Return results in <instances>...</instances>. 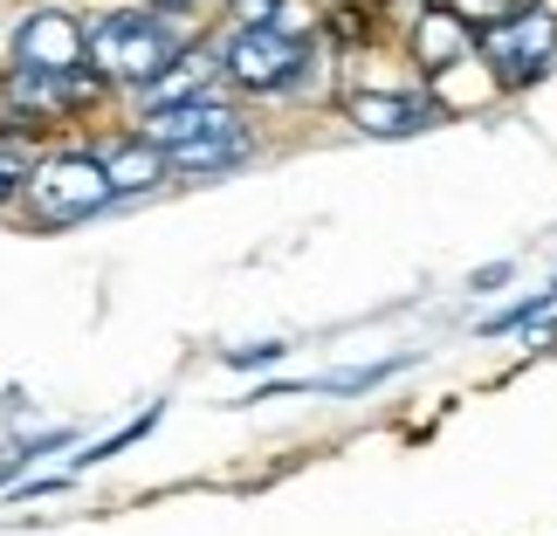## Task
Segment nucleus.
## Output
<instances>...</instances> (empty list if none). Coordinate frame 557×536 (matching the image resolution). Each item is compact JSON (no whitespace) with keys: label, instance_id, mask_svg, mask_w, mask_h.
<instances>
[{"label":"nucleus","instance_id":"17","mask_svg":"<svg viewBox=\"0 0 557 536\" xmlns=\"http://www.w3.org/2000/svg\"><path fill=\"white\" fill-rule=\"evenodd\" d=\"M8 475H14V461H0V482H8Z\"/></svg>","mask_w":557,"mask_h":536},{"label":"nucleus","instance_id":"8","mask_svg":"<svg viewBox=\"0 0 557 536\" xmlns=\"http://www.w3.org/2000/svg\"><path fill=\"white\" fill-rule=\"evenodd\" d=\"M97 97V76H8V103L21 117H62V111H83V103Z\"/></svg>","mask_w":557,"mask_h":536},{"label":"nucleus","instance_id":"15","mask_svg":"<svg viewBox=\"0 0 557 536\" xmlns=\"http://www.w3.org/2000/svg\"><path fill=\"white\" fill-rule=\"evenodd\" d=\"M503 283H509V262H496V269H482V275H475V289H503Z\"/></svg>","mask_w":557,"mask_h":536},{"label":"nucleus","instance_id":"12","mask_svg":"<svg viewBox=\"0 0 557 536\" xmlns=\"http://www.w3.org/2000/svg\"><path fill=\"white\" fill-rule=\"evenodd\" d=\"M234 8V21H242V28H269L275 14H283V0H227Z\"/></svg>","mask_w":557,"mask_h":536},{"label":"nucleus","instance_id":"16","mask_svg":"<svg viewBox=\"0 0 557 536\" xmlns=\"http://www.w3.org/2000/svg\"><path fill=\"white\" fill-rule=\"evenodd\" d=\"M152 8H165V14H180V8H193V0H152Z\"/></svg>","mask_w":557,"mask_h":536},{"label":"nucleus","instance_id":"1","mask_svg":"<svg viewBox=\"0 0 557 536\" xmlns=\"http://www.w3.org/2000/svg\"><path fill=\"white\" fill-rule=\"evenodd\" d=\"M83 62L103 83H124V90H152V83L180 62V35L173 21L145 14V8H117L103 14L90 35H83Z\"/></svg>","mask_w":557,"mask_h":536},{"label":"nucleus","instance_id":"9","mask_svg":"<svg viewBox=\"0 0 557 536\" xmlns=\"http://www.w3.org/2000/svg\"><path fill=\"white\" fill-rule=\"evenodd\" d=\"M413 49H420V70H426V76H441L447 62H461L468 49H475V28H468L455 8H426V14H420V28H413Z\"/></svg>","mask_w":557,"mask_h":536},{"label":"nucleus","instance_id":"11","mask_svg":"<svg viewBox=\"0 0 557 536\" xmlns=\"http://www.w3.org/2000/svg\"><path fill=\"white\" fill-rule=\"evenodd\" d=\"M255 152V132L248 138H221V145H186V152H159L165 173H221V165H242Z\"/></svg>","mask_w":557,"mask_h":536},{"label":"nucleus","instance_id":"4","mask_svg":"<svg viewBox=\"0 0 557 536\" xmlns=\"http://www.w3.org/2000/svg\"><path fill=\"white\" fill-rule=\"evenodd\" d=\"M227 76L242 83V90H255V97H275V90H289L296 76L310 70V35H289V28H242L227 41Z\"/></svg>","mask_w":557,"mask_h":536},{"label":"nucleus","instance_id":"10","mask_svg":"<svg viewBox=\"0 0 557 536\" xmlns=\"http://www.w3.org/2000/svg\"><path fill=\"white\" fill-rule=\"evenodd\" d=\"M97 165H103V179H111V192H145V186H159V179H165V159H159L138 132H132V138H117Z\"/></svg>","mask_w":557,"mask_h":536},{"label":"nucleus","instance_id":"2","mask_svg":"<svg viewBox=\"0 0 557 536\" xmlns=\"http://www.w3.org/2000/svg\"><path fill=\"white\" fill-rule=\"evenodd\" d=\"M21 200H28V213L41 227H70V221H90L97 207H111L117 192H111V179H103L97 152H55V159L28 165Z\"/></svg>","mask_w":557,"mask_h":536},{"label":"nucleus","instance_id":"5","mask_svg":"<svg viewBox=\"0 0 557 536\" xmlns=\"http://www.w3.org/2000/svg\"><path fill=\"white\" fill-rule=\"evenodd\" d=\"M138 138L152 152H186V145H221V138H248V124L234 103L221 97H180V103H159L152 117L138 124Z\"/></svg>","mask_w":557,"mask_h":536},{"label":"nucleus","instance_id":"6","mask_svg":"<svg viewBox=\"0 0 557 536\" xmlns=\"http://www.w3.org/2000/svg\"><path fill=\"white\" fill-rule=\"evenodd\" d=\"M14 70L21 76H76L83 70V21L62 8H41L14 28Z\"/></svg>","mask_w":557,"mask_h":536},{"label":"nucleus","instance_id":"14","mask_svg":"<svg viewBox=\"0 0 557 536\" xmlns=\"http://www.w3.org/2000/svg\"><path fill=\"white\" fill-rule=\"evenodd\" d=\"M275 358H283V345H242V351H227L234 372H248V364H275Z\"/></svg>","mask_w":557,"mask_h":536},{"label":"nucleus","instance_id":"13","mask_svg":"<svg viewBox=\"0 0 557 536\" xmlns=\"http://www.w3.org/2000/svg\"><path fill=\"white\" fill-rule=\"evenodd\" d=\"M21 179H28V165H21V152H8V145H0V207H8L14 192H21Z\"/></svg>","mask_w":557,"mask_h":536},{"label":"nucleus","instance_id":"3","mask_svg":"<svg viewBox=\"0 0 557 536\" xmlns=\"http://www.w3.org/2000/svg\"><path fill=\"white\" fill-rule=\"evenodd\" d=\"M475 49H482L488 70H496V83L523 90V83H537L550 70V55H557V14L544 8V0L537 8H509V14H496L475 35Z\"/></svg>","mask_w":557,"mask_h":536},{"label":"nucleus","instance_id":"7","mask_svg":"<svg viewBox=\"0 0 557 536\" xmlns=\"http://www.w3.org/2000/svg\"><path fill=\"white\" fill-rule=\"evenodd\" d=\"M345 111H351L358 132H372V138H413V132H434L441 124V111L420 90H351Z\"/></svg>","mask_w":557,"mask_h":536}]
</instances>
